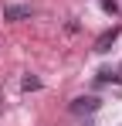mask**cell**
I'll use <instances>...</instances> for the list:
<instances>
[{
	"label": "cell",
	"mask_w": 122,
	"mask_h": 126,
	"mask_svg": "<svg viewBox=\"0 0 122 126\" xmlns=\"http://www.w3.org/2000/svg\"><path fill=\"white\" fill-rule=\"evenodd\" d=\"M115 38H119V27H112V31L98 34V41H95V51H109V48L115 44Z\"/></svg>",
	"instance_id": "cell-1"
},
{
	"label": "cell",
	"mask_w": 122,
	"mask_h": 126,
	"mask_svg": "<svg viewBox=\"0 0 122 126\" xmlns=\"http://www.w3.org/2000/svg\"><path fill=\"white\" fill-rule=\"evenodd\" d=\"M95 109H98V99H92V95H88V99H75V102H71V112H95Z\"/></svg>",
	"instance_id": "cell-2"
},
{
	"label": "cell",
	"mask_w": 122,
	"mask_h": 126,
	"mask_svg": "<svg viewBox=\"0 0 122 126\" xmlns=\"http://www.w3.org/2000/svg\"><path fill=\"white\" fill-rule=\"evenodd\" d=\"M7 21H20V17H31V7H7L3 10Z\"/></svg>",
	"instance_id": "cell-3"
},
{
	"label": "cell",
	"mask_w": 122,
	"mask_h": 126,
	"mask_svg": "<svg viewBox=\"0 0 122 126\" xmlns=\"http://www.w3.org/2000/svg\"><path fill=\"white\" fill-rule=\"evenodd\" d=\"M0 116H3V89H0Z\"/></svg>",
	"instance_id": "cell-4"
}]
</instances>
